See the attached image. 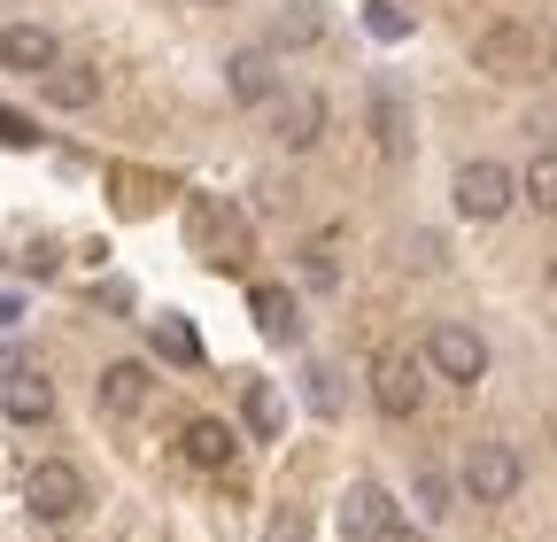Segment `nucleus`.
I'll return each instance as SVG.
<instances>
[{"mask_svg": "<svg viewBox=\"0 0 557 542\" xmlns=\"http://www.w3.org/2000/svg\"><path fill=\"white\" fill-rule=\"evenodd\" d=\"M519 481H527V465H519L511 442H472L465 449V496L472 504H511Z\"/></svg>", "mask_w": 557, "mask_h": 542, "instance_id": "nucleus-3", "label": "nucleus"}, {"mask_svg": "<svg viewBox=\"0 0 557 542\" xmlns=\"http://www.w3.org/2000/svg\"><path fill=\"white\" fill-rule=\"evenodd\" d=\"M109 186H116V210H124V218H148V210H156V194H171L156 171H132V163H116Z\"/></svg>", "mask_w": 557, "mask_h": 542, "instance_id": "nucleus-17", "label": "nucleus"}, {"mask_svg": "<svg viewBox=\"0 0 557 542\" xmlns=\"http://www.w3.org/2000/svg\"><path fill=\"white\" fill-rule=\"evenodd\" d=\"M278 419H287V411H278V387H271V380H248V427L271 442V434H278Z\"/></svg>", "mask_w": 557, "mask_h": 542, "instance_id": "nucleus-22", "label": "nucleus"}, {"mask_svg": "<svg viewBox=\"0 0 557 542\" xmlns=\"http://www.w3.org/2000/svg\"><path fill=\"white\" fill-rule=\"evenodd\" d=\"M201 9H233V0H201Z\"/></svg>", "mask_w": 557, "mask_h": 542, "instance_id": "nucleus-26", "label": "nucleus"}, {"mask_svg": "<svg viewBox=\"0 0 557 542\" xmlns=\"http://www.w3.org/2000/svg\"><path fill=\"white\" fill-rule=\"evenodd\" d=\"M0 62H9V71H24V78H47L54 62H62V47H54L47 24H9V32H0Z\"/></svg>", "mask_w": 557, "mask_h": 542, "instance_id": "nucleus-12", "label": "nucleus"}, {"mask_svg": "<svg viewBox=\"0 0 557 542\" xmlns=\"http://www.w3.org/2000/svg\"><path fill=\"white\" fill-rule=\"evenodd\" d=\"M519 194L534 201L542 218H557V148H542L534 163H527V178H519Z\"/></svg>", "mask_w": 557, "mask_h": 542, "instance_id": "nucleus-19", "label": "nucleus"}, {"mask_svg": "<svg viewBox=\"0 0 557 542\" xmlns=\"http://www.w3.org/2000/svg\"><path fill=\"white\" fill-rule=\"evenodd\" d=\"M248 310H256V325H263V342H295V295H287V287H256Z\"/></svg>", "mask_w": 557, "mask_h": 542, "instance_id": "nucleus-18", "label": "nucleus"}, {"mask_svg": "<svg viewBox=\"0 0 557 542\" xmlns=\"http://www.w3.org/2000/svg\"><path fill=\"white\" fill-rule=\"evenodd\" d=\"M511 194H519V178H511L504 163H465V171H457V210L480 218V225H496V218L511 210Z\"/></svg>", "mask_w": 557, "mask_h": 542, "instance_id": "nucleus-5", "label": "nucleus"}, {"mask_svg": "<svg viewBox=\"0 0 557 542\" xmlns=\"http://www.w3.org/2000/svg\"><path fill=\"white\" fill-rule=\"evenodd\" d=\"M325 39V9L318 0H295V9L271 16V47H318Z\"/></svg>", "mask_w": 557, "mask_h": 542, "instance_id": "nucleus-16", "label": "nucleus"}, {"mask_svg": "<svg viewBox=\"0 0 557 542\" xmlns=\"http://www.w3.org/2000/svg\"><path fill=\"white\" fill-rule=\"evenodd\" d=\"M372 124H380V156L395 163V156H403V101H395L387 86L372 94Z\"/></svg>", "mask_w": 557, "mask_h": 542, "instance_id": "nucleus-21", "label": "nucleus"}, {"mask_svg": "<svg viewBox=\"0 0 557 542\" xmlns=\"http://www.w3.org/2000/svg\"><path fill=\"white\" fill-rule=\"evenodd\" d=\"M32 140H39V132H32L16 109H0V148H32Z\"/></svg>", "mask_w": 557, "mask_h": 542, "instance_id": "nucleus-24", "label": "nucleus"}, {"mask_svg": "<svg viewBox=\"0 0 557 542\" xmlns=\"http://www.w3.org/2000/svg\"><path fill=\"white\" fill-rule=\"evenodd\" d=\"M186 248L201 263H218V271H240L248 263V218L233 201H218V194H194L186 201Z\"/></svg>", "mask_w": 557, "mask_h": 542, "instance_id": "nucleus-1", "label": "nucleus"}, {"mask_svg": "<svg viewBox=\"0 0 557 542\" xmlns=\"http://www.w3.org/2000/svg\"><path fill=\"white\" fill-rule=\"evenodd\" d=\"M0 411H9L16 427H47L54 419V380L32 372V365H16L9 380H0Z\"/></svg>", "mask_w": 557, "mask_h": 542, "instance_id": "nucleus-11", "label": "nucleus"}, {"mask_svg": "<svg viewBox=\"0 0 557 542\" xmlns=\"http://www.w3.org/2000/svg\"><path fill=\"white\" fill-rule=\"evenodd\" d=\"M233 449H240V434H233L225 419H186V434H178V457H186L194 472H225Z\"/></svg>", "mask_w": 557, "mask_h": 542, "instance_id": "nucleus-13", "label": "nucleus"}, {"mask_svg": "<svg viewBox=\"0 0 557 542\" xmlns=\"http://www.w3.org/2000/svg\"><path fill=\"white\" fill-rule=\"evenodd\" d=\"M24 504H32V519H78V504H86V472L70 465V457H39L32 465V481H24Z\"/></svg>", "mask_w": 557, "mask_h": 542, "instance_id": "nucleus-4", "label": "nucleus"}, {"mask_svg": "<svg viewBox=\"0 0 557 542\" xmlns=\"http://www.w3.org/2000/svg\"><path fill=\"white\" fill-rule=\"evenodd\" d=\"M263 542H302V519H295V512H287V519H271V534H263Z\"/></svg>", "mask_w": 557, "mask_h": 542, "instance_id": "nucleus-25", "label": "nucleus"}, {"mask_svg": "<svg viewBox=\"0 0 557 542\" xmlns=\"http://www.w3.org/2000/svg\"><path fill=\"white\" fill-rule=\"evenodd\" d=\"M472 62H480L487 78H527L534 71V32L527 24H487L472 39Z\"/></svg>", "mask_w": 557, "mask_h": 542, "instance_id": "nucleus-7", "label": "nucleus"}, {"mask_svg": "<svg viewBox=\"0 0 557 542\" xmlns=\"http://www.w3.org/2000/svg\"><path fill=\"white\" fill-rule=\"evenodd\" d=\"M364 24H372L380 39H403V32H410V16L395 9V0H372V9H364Z\"/></svg>", "mask_w": 557, "mask_h": 542, "instance_id": "nucleus-23", "label": "nucleus"}, {"mask_svg": "<svg viewBox=\"0 0 557 542\" xmlns=\"http://www.w3.org/2000/svg\"><path fill=\"white\" fill-rule=\"evenodd\" d=\"M372 403H380L387 419H418V403H426V357L403 349V342H387L372 357Z\"/></svg>", "mask_w": 557, "mask_h": 542, "instance_id": "nucleus-2", "label": "nucleus"}, {"mask_svg": "<svg viewBox=\"0 0 557 542\" xmlns=\"http://www.w3.org/2000/svg\"><path fill=\"white\" fill-rule=\"evenodd\" d=\"M549 287H557V263H549Z\"/></svg>", "mask_w": 557, "mask_h": 542, "instance_id": "nucleus-27", "label": "nucleus"}, {"mask_svg": "<svg viewBox=\"0 0 557 542\" xmlns=\"http://www.w3.org/2000/svg\"><path fill=\"white\" fill-rule=\"evenodd\" d=\"M39 94L54 109H94L101 101V71H94V62H54V71L39 78Z\"/></svg>", "mask_w": 557, "mask_h": 542, "instance_id": "nucleus-15", "label": "nucleus"}, {"mask_svg": "<svg viewBox=\"0 0 557 542\" xmlns=\"http://www.w3.org/2000/svg\"><path fill=\"white\" fill-rule=\"evenodd\" d=\"M426 365H434L442 380H465V387H472V380L487 372V342H480L472 325H457V318H449V325H434V333H426Z\"/></svg>", "mask_w": 557, "mask_h": 542, "instance_id": "nucleus-6", "label": "nucleus"}, {"mask_svg": "<svg viewBox=\"0 0 557 542\" xmlns=\"http://www.w3.org/2000/svg\"><path fill=\"white\" fill-rule=\"evenodd\" d=\"M341 534H348V542H380V534H395V504H387L380 481H357V489L341 496Z\"/></svg>", "mask_w": 557, "mask_h": 542, "instance_id": "nucleus-9", "label": "nucleus"}, {"mask_svg": "<svg viewBox=\"0 0 557 542\" xmlns=\"http://www.w3.org/2000/svg\"><path fill=\"white\" fill-rule=\"evenodd\" d=\"M148 395H156V380H148V365H132V357L101 365V380H94L101 419H139V411H148Z\"/></svg>", "mask_w": 557, "mask_h": 542, "instance_id": "nucleus-8", "label": "nucleus"}, {"mask_svg": "<svg viewBox=\"0 0 557 542\" xmlns=\"http://www.w3.org/2000/svg\"><path fill=\"white\" fill-rule=\"evenodd\" d=\"M156 357H171V365H201V342H194V325H186V318H156Z\"/></svg>", "mask_w": 557, "mask_h": 542, "instance_id": "nucleus-20", "label": "nucleus"}, {"mask_svg": "<svg viewBox=\"0 0 557 542\" xmlns=\"http://www.w3.org/2000/svg\"><path fill=\"white\" fill-rule=\"evenodd\" d=\"M225 94L233 101H278V71H271V47H240L225 62Z\"/></svg>", "mask_w": 557, "mask_h": 542, "instance_id": "nucleus-14", "label": "nucleus"}, {"mask_svg": "<svg viewBox=\"0 0 557 542\" xmlns=\"http://www.w3.org/2000/svg\"><path fill=\"white\" fill-rule=\"evenodd\" d=\"M318 132H325V101L318 94H278L271 101V140L278 148L302 156V148H318Z\"/></svg>", "mask_w": 557, "mask_h": 542, "instance_id": "nucleus-10", "label": "nucleus"}]
</instances>
